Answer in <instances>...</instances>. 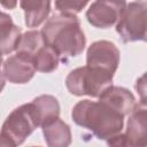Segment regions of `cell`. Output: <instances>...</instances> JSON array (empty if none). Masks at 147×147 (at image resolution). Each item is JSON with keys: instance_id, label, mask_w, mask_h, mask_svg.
<instances>
[{"instance_id": "obj_1", "label": "cell", "mask_w": 147, "mask_h": 147, "mask_svg": "<svg viewBox=\"0 0 147 147\" xmlns=\"http://www.w3.org/2000/svg\"><path fill=\"white\" fill-rule=\"evenodd\" d=\"M41 34L45 45L53 48L64 63L79 55L86 45L85 34L76 15L61 13L53 15L45 23Z\"/></svg>"}, {"instance_id": "obj_2", "label": "cell", "mask_w": 147, "mask_h": 147, "mask_svg": "<svg viewBox=\"0 0 147 147\" xmlns=\"http://www.w3.org/2000/svg\"><path fill=\"white\" fill-rule=\"evenodd\" d=\"M74 122L87 129L99 139L108 138L119 133L124 125V117L114 111L102 102L82 100L77 102L71 111Z\"/></svg>"}, {"instance_id": "obj_3", "label": "cell", "mask_w": 147, "mask_h": 147, "mask_svg": "<svg viewBox=\"0 0 147 147\" xmlns=\"http://www.w3.org/2000/svg\"><path fill=\"white\" fill-rule=\"evenodd\" d=\"M113 74L105 70L84 65L69 72L65 78V86L74 95L99 98L108 87L113 85Z\"/></svg>"}, {"instance_id": "obj_4", "label": "cell", "mask_w": 147, "mask_h": 147, "mask_svg": "<svg viewBox=\"0 0 147 147\" xmlns=\"http://www.w3.org/2000/svg\"><path fill=\"white\" fill-rule=\"evenodd\" d=\"M146 1H132L125 3L117 20L116 32L123 42L146 40Z\"/></svg>"}, {"instance_id": "obj_5", "label": "cell", "mask_w": 147, "mask_h": 147, "mask_svg": "<svg viewBox=\"0 0 147 147\" xmlns=\"http://www.w3.org/2000/svg\"><path fill=\"white\" fill-rule=\"evenodd\" d=\"M39 126L32 103H24L15 108L2 124L1 133L15 145H21Z\"/></svg>"}, {"instance_id": "obj_6", "label": "cell", "mask_w": 147, "mask_h": 147, "mask_svg": "<svg viewBox=\"0 0 147 147\" xmlns=\"http://www.w3.org/2000/svg\"><path fill=\"white\" fill-rule=\"evenodd\" d=\"M119 49L109 40H98L91 44L86 53V65L115 74L119 64Z\"/></svg>"}, {"instance_id": "obj_7", "label": "cell", "mask_w": 147, "mask_h": 147, "mask_svg": "<svg viewBox=\"0 0 147 147\" xmlns=\"http://www.w3.org/2000/svg\"><path fill=\"white\" fill-rule=\"evenodd\" d=\"M125 3L124 1H94L86 11V18L95 28H110L117 22Z\"/></svg>"}, {"instance_id": "obj_8", "label": "cell", "mask_w": 147, "mask_h": 147, "mask_svg": "<svg viewBox=\"0 0 147 147\" xmlns=\"http://www.w3.org/2000/svg\"><path fill=\"white\" fill-rule=\"evenodd\" d=\"M2 68L5 78L13 84H25L34 76L36 72L33 60L17 53L16 55L6 59Z\"/></svg>"}, {"instance_id": "obj_9", "label": "cell", "mask_w": 147, "mask_h": 147, "mask_svg": "<svg viewBox=\"0 0 147 147\" xmlns=\"http://www.w3.org/2000/svg\"><path fill=\"white\" fill-rule=\"evenodd\" d=\"M100 102L118 113L123 117L133 111L137 107V101L134 95L125 87L121 86H110L108 87L100 96Z\"/></svg>"}, {"instance_id": "obj_10", "label": "cell", "mask_w": 147, "mask_h": 147, "mask_svg": "<svg viewBox=\"0 0 147 147\" xmlns=\"http://www.w3.org/2000/svg\"><path fill=\"white\" fill-rule=\"evenodd\" d=\"M44 139L48 147H69L71 144L70 126L56 117L42 126Z\"/></svg>"}, {"instance_id": "obj_11", "label": "cell", "mask_w": 147, "mask_h": 147, "mask_svg": "<svg viewBox=\"0 0 147 147\" xmlns=\"http://www.w3.org/2000/svg\"><path fill=\"white\" fill-rule=\"evenodd\" d=\"M146 127H147V113L146 108L137 106L130 114L126 125L125 136L133 144L134 147H146Z\"/></svg>"}, {"instance_id": "obj_12", "label": "cell", "mask_w": 147, "mask_h": 147, "mask_svg": "<svg viewBox=\"0 0 147 147\" xmlns=\"http://www.w3.org/2000/svg\"><path fill=\"white\" fill-rule=\"evenodd\" d=\"M22 29L14 24L11 17L0 11V53L9 54L16 49Z\"/></svg>"}, {"instance_id": "obj_13", "label": "cell", "mask_w": 147, "mask_h": 147, "mask_svg": "<svg viewBox=\"0 0 147 147\" xmlns=\"http://www.w3.org/2000/svg\"><path fill=\"white\" fill-rule=\"evenodd\" d=\"M31 103L34 108V111L39 122V126H42L44 124L59 117L60 115L59 101L53 95H49V94L39 95L36 99H33Z\"/></svg>"}, {"instance_id": "obj_14", "label": "cell", "mask_w": 147, "mask_h": 147, "mask_svg": "<svg viewBox=\"0 0 147 147\" xmlns=\"http://www.w3.org/2000/svg\"><path fill=\"white\" fill-rule=\"evenodd\" d=\"M20 6L24 10L25 24L29 28L40 25L51 11L49 1H21Z\"/></svg>"}, {"instance_id": "obj_15", "label": "cell", "mask_w": 147, "mask_h": 147, "mask_svg": "<svg viewBox=\"0 0 147 147\" xmlns=\"http://www.w3.org/2000/svg\"><path fill=\"white\" fill-rule=\"evenodd\" d=\"M44 46H45V41L41 31L31 30V31H26L21 36L15 51L17 52V54L33 59V56Z\"/></svg>"}, {"instance_id": "obj_16", "label": "cell", "mask_w": 147, "mask_h": 147, "mask_svg": "<svg viewBox=\"0 0 147 147\" xmlns=\"http://www.w3.org/2000/svg\"><path fill=\"white\" fill-rule=\"evenodd\" d=\"M33 63L37 71L40 72H52L54 71L60 62V57L56 52L49 46H44L33 56Z\"/></svg>"}, {"instance_id": "obj_17", "label": "cell", "mask_w": 147, "mask_h": 147, "mask_svg": "<svg viewBox=\"0 0 147 147\" xmlns=\"http://www.w3.org/2000/svg\"><path fill=\"white\" fill-rule=\"evenodd\" d=\"M86 5L87 1H77V0L55 1V7L61 14H70V15H75L79 13Z\"/></svg>"}, {"instance_id": "obj_18", "label": "cell", "mask_w": 147, "mask_h": 147, "mask_svg": "<svg viewBox=\"0 0 147 147\" xmlns=\"http://www.w3.org/2000/svg\"><path fill=\"white\" fill-rule=\"evenodd\" d=\"M107 146L108 147H134L133 144L125 136V133H121V132L108 138Z\"/></svg>"}, {"instance_id": "obj_19", "label": "cell", "mask_w": 147, "mask_h": 147, "mask_svg": "<svg viewBox=\"0 0 147 147\" xmlns=\"http://www.w3.org/2000/svg\"><path fill=\"white\" fill-rule=\"evenodd\" d=\"M0 147H16V145L9 138L0 133Z\"/></svg>"}, {"instance_id": "obj_20", "label": "cell", "mask_w": 147, "mask_h": 147, "mask_svg": "<svg viewBox=\"0 0 147 147\" xmlns=\"http://www.w3.org/2000/svg\"><path fill=\"white\" fill-rule=\"evenodd\" d=\"M3 87H5V76H3V74L0 71V92L3 90Z\"/></svg>"}, {"instance_id": "obj_21", "label": "cell", "mask_w": 147, "mask_h": 147, "mask_svg": "<svg viewBox=\"0 0 147 147\" xmlns=\"http://www.w3.org/2000/svg\"><path fill=\"white\" fill-rule=\"evenodd\" d=\"M2 6H6V7H15L16 6V2H11V3H6V2H1Z\"/></svg>"}, {"instance_id": "obj_22", "label": "cell", "mask_w": 147, "mask_h": 147, "mask_svg": "<svg viewBox=\"0 0 147 147\" xmlns=\"http://www.w3.org/2000/svg\"><path fill=\"white\" fill-rule=\"evenodd\" d=\"M1 64H2V54L0 53V67H1Z\"/></svg>"}, {"instance_id": "obj_23", "label": "cell", "mask_w": 147, "mask_h": 147, "mask_svg": "<svg viewBox=\"0 0 147 147\" xmlns=\"http://www.w3.org/2000/svg\"><path fill=\"white\" fill-rule=\"evenodd\" d=\"M31 147H40V146H31Z\"/></svg>"}]
</instances>
